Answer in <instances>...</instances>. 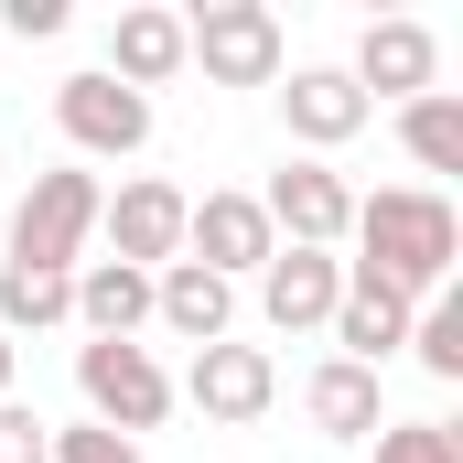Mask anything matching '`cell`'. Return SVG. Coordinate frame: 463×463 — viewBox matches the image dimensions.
Wrapping results in <instances>:
<instances>
[{
  "instance_id": "1",
  "label": "cell",
  "mask_w": 463,
  "mask_h": 463,
  "mask_svg": "<svg viewBox=\"0 0 463 463\" xmlns=\"http://www.w3.org/2000/svg\"><path fill=\"white\" fill-rule=\"evenodd\" d=\"M355 280H388L399 302H431L442 280H453V259H463V216H453V194H431V184H388V194H355Z\"/></svg>"
},
{
  "instance_id": "2",
  "label": "cell",
  "mask_w": 463,
  "mask_h": 463,
  "mask_svg": "<svg viewBox=\"0 0 463 463\" xmlns=\"http://www.w3.org/2000/svg\"><path fill=\"white\" fill-rule=\"evenodd\" d=\"M98 205H109V184H98L87 162L33 173V194L11 205V269H54V280H76V269H87V237H98Z\"/></svg>"
},
{
  "instance_id": "3",
  "label": "cell",
  "mask_w": 463,
  "mask_h": 463,
  "mask_svg": "<svg viewBox=\"0 0 463 463\" xmlns=\"http://www.w3.org/2000/svg\"><path fill=\"white\" fill-rule=\"evenodd\" d=\"M184 65H205V87H280V65H291L280 11L269 0H205V11H184Z\"/></svg>"
},
{
  "instance_id": "4",
  "label": "cell",
  "mask_w": 463,
  "mask_h": 463,
  "mask_svg": "<svg viewBox=\"0 0 463 463\" xmlns=\"http://www.w3.org/2000/svg\"><path fill=\"white\" fill-rule=\"evenodd\" d=\"M76 399H87L98 431L140 442V431L173 420V366H162L151 345H76Z\"/></svg>"
},
{
  "instance_id": "5",
  "label": "cell",
  "mask_w": 463,
  "mask_h": 463,
  "mask_svg": "<svg viewBox=\"0 0 463 463\" xmlns=\"http://www.w3.org/2000/svg\"><path fill=\"white\" fill-rule=\"evenodd\" d=\"M173 399H194L216 431H248V420H269V399H280V366H269V345H194V366L173 377Z\"/></svg>"
},
{
  "instance_id": "6",
  "label": "cell",
  "mask_w": 463,
  "mask_h": 463,
  "mask_svg": "<svg viewBox=\"0 0 463 463\" xmlns=\"http://www.w3.org/2000/svg\"><path fill=\"white\" fill-rule=\"evenodd\" d=\"M54 129H65L87 162H129V151H151V98L87 65V76H65V87H54Z\"/></svg>"
},
{
  "instance_id": "7",
  "label": "cell",
  "mask_w": 463,
  "mask_h": 463,
  "mask_svg": "<svg viewBox=\"0 0 463 463\" xmlns=\"http://www.w3.org/2000/svg\"><path fill=\"white\" fill-rule=\"evenodd\" d=\"M259 216H269L280 248H345L355 184L335 173V162H280V173H269V194H259Z\"/></svg>"
},
{
  "instance_id": "8",
  "label": "cell",
  "mask_w": 463,
  "mask_h": 463,
  "mask_svg": "<svg viewBox=\"0 0 463 463\" xmlns=\"http://www.w3.org/2000/svg\"><path fill=\"white\" fill-rule=\"evenodd\" d=\"M184 184H162V173H129L109 205H98V237L118 248V269H173L184 259Z\"/></svg>"
},
{
  "instance_id": "9",
  "label": "cell",
  "mask_w": 463,
  "mask_h": 463,
  "mask_svg": "<svg viewBox=\"0 0 463 463\" xmlns=\"http://www.w3.org/2000/svg\"><path fill=\"white\" fill-rule=\"evenodd\" d=\"M355 98H366V109H377V98H399V109H410V98H431V87H442V33H431V22H410V11H388V22H366V33H355Z\"/></svg>"
},
{
  "instance_id": "10",
  "label": "cell",
  "mask_w": 463,
  "mask_h": 463,
  "mask_svg": "<svg viewBox=\"0 0 463 463\" xmlns=\"http://www.w3.org/2000/svg\"><path fill=\"white\" fill-rule=\"evenodd\" d=\"M269 248H280V237L259 216V194H194V205H184V259L216 269V280H259Z\"/></svg>"
},
{
  "instance_id": "11",
  "label": "cell",
  "mask_w": 463,
  "mask_h": 463,
  "mask_svg": "<svg viewBox=\"0 0 463 463\" xmlns=\"http://www.w3.org/2000/svg\"><path fill=\"white\" fill-rule=\"evenodd\" d=\"M335 302H345V259H335V248H269V269H259L269 335H324Z\"/></svg>"
},
{
  "instance_id": "12",
  "label": "cell",
  "mask_w": 463,
  "mask_h": 463,
  "mask_svg": "<svg viewBox=\"0 0 463 463\" xmlns=\"http://www.w3.org/2000/svg\"><path fill=\"white\" fill-rule=\"evenodd\" d=\"M280 118H291V140H302V162H324V151H345L355 129H366V98H355L345 65H291V87H280Z\"/></svg>"
},
{
  "instance_id": "13",
  "label": "cell",
  "mask_w": 463,
  "mask_h": 463,
  "mask_svg": "<svg viewBox=\"0 0 463 463\" xmlns=\"http://www.w3.org/2000/svg\"><path fill=\"white\" fill-rule=\"evenodd\" d=\"M98 76L140 87V98H151V87H173V76H184V11H162V0H129V11L109 22V65H98Z\"/></svg>"
},
{
  "instance_id": "14",
  "label": "cell",
  "mask_w": 463,
  "mask_h": 463,
  "mask_svg": "<svg viewBox=\"0 0 463 463\" xmlns=\"http://www.w3.org/2000/svg\"><path fill=\"white\" fill-rule=\"evenodd\" d=\"M151 324H162V335H184V345H227V324H237V280L194 269V259L151 269Z\"/></svg>"
},
{
  "instance_id": "15",
  "label": "cell",
  "mask_w": 463,
  "mask_h": 463,
  "mask_svg": "<svg viewBox=\"0 0 463 463\" xmlns=\"http://www.w3.org/2000/svg\"><path fill=\"white\" fill-rule=\"evenodd\" d=\"M65 291H76V313H65V324H87V345H140V324H151V269L87 259Z\"/></svg>"
},
{
  "instance_id": "16",
  "label": "cell",
  "mask_w": 463,
  "mask_h": 463,
  "mask_svg": "<svg viewBox=\"0 0 463 463\" xmlns=\"http://www.w3.org/2000/svg\"><path fill=\"white\" fill-rule=\"evenodd\" d=\"M410 313H420V302H399L388 280H355V269H345V302H335V324H324V335H335L345 366H388V355L410 345Z\"/></svg>"
},
{
  "instance_id": "17",
  "label": "cell",
  "mask_w": 463,
  "mask_h": 463,
  "mask_svg": "<svg viewBox=\"0 0 463 463\" xmlns=\"http://www.w3.org/2000/svg\"><path fill=\"white\" fill-rule=\"evenodd\" d=\"M302 410H313V431H324V442H377V431H388V399H377V366H345V355H324V366H313Z\"/></svg>"
},
{
  "instance_id": "18",
  "label": "cell",
  "mask_w": 463,
  "mask_h": 463,
  "mask_svg": "<svg viewBox=\"0 0 463 463\" xmlns=\"http://www.w3.org/2000/svg\"><path fill=\"white\" fill-rule=\"evenodd\" d=\"M399 151H410L420 173H463V98L453 87H431V98L399 109Z\"/></svg>"
},
{
  "instance_id": "19",
  "label": "cell",
  "mask_w": 463,
  "mask_h": 463,
  "mask_svg": "<svg viewBox=\"0 0 463 463\" xmlns=\"http://www.w3.org/2000/svg\"><path fill=\"white\" fill-rule=\"evenodd\" d=\"M76 313V291L54 280V269H11L0 259V335H43V324H65Z\"/></svg>"
},
{
  "instance_id": "20",
  "label": "cell",
  "mask_w": 463,
  "mask_h": 463,
  "mask_svg": "<svg viewBox=\"0 0 463 463\" xmlns=\"http://www.w3.org/2000/svg\"><path fill=\"white\" fill-rule=\"evenodd\" d=\"M410 355H420L431 377H463V302L453 291H431V302L410 313Z\"/></svg>"
},
{
  "instance_id": "21",
  "label": "cell",
  "mask_w": 463,
  "mask_h": 463,
  "mask_svg": "<svg viewBox=\"0 0 463 463\" xmlns=\"http://www.w3.org/2000/svg\"><path fill=\"white\" fill-rule=\"evenodd\" d=\"M366 463H463V431L453 420H388L366 442Z\"/></svg>"
},
{
  "instance_id": "22",
  "label": "cell",
  "mask_w": 463,
  "mask_h": 463,
  "mask_svg": "<svg viewBox=\"0 0 463 463\" xmlns=\"http://www.w3.org/2000/svg\"><path fill=\"white\" fill-rule=\"evenodd\" d=\"M43 463H140V442H118V431H98V420H65Z\"/></svg>"
},
{
  "instance_id": "23",
  "label": "cell",
  "mask_w": 463,
  "mask_h": 463,
  "mask_svg": "<svg viewBox=\"0 0 463 463\" xmlns=\"http://www.w3.org/2000/svg\"><path fill=\"white\" fill-rule=\"evenodd\" d=\"M43 453H54V420L22 410V399H0V463H43Z\"/></svg>"
},
{
  "instance_id": "24",
  "label": "cell",
  "mask_w": 463,
  "mask_h": 463,
  "mask_svg": "<svg viewBox=\"0 0 463 463\" xmlns=\"http://www.w3.org/2000/svg\"><path fill=\"white\" fill-rule=\"evenodd\" d=\"M0 22H11L22 43H54V33H65V0H0Z\"/></svg>"
},
{
  "instance_id": "25",
  "label": "cell",
  "mask_w": 463,
  "mask_h": 463,
  "mask_svg": "<svg viewBox=\"0 0 463 463\" xmlns=\"http://www.w3.org/2000/svg\"><path fill=\"white\" fill-rule=\"evenodd\" d=\"M11 377H22V345H11V335H0V399H11Z\"/></svg>"
}]
</instances>
